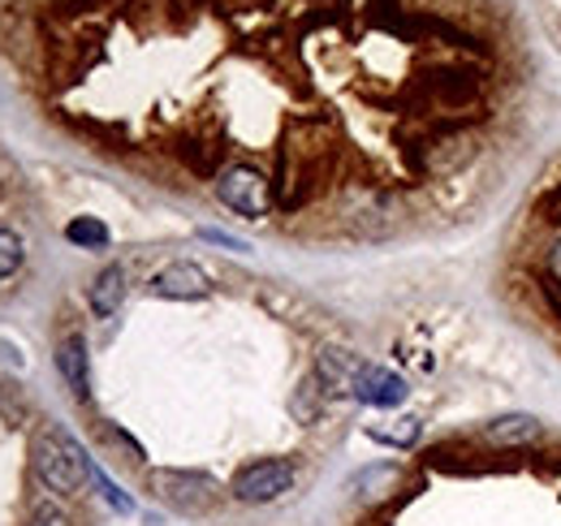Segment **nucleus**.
<instances>
[{
	"mask_svg": "<svg viewBox=\"0 0 561 526\" xmlns=\"http://www.w3.org/2000/svg\"><path fill=\"white\" fill-rule=\"evenodd\" d=\"M87 454L73 445L66 432H44L35 445H31V470H35V479L53 492V496H61V501H70L82 492V483H87Z\"/></svg>",
	"mask_w": 561,
	"mask_h": 526,
	"instance_id": "obj_1",
	"label": "nucleus"
},
{
	"mask_svg": "<svg viewBox=\"0 0 561 526\" xmlns=\"http://www.w3.org/2000/svg\"><path fill=\"white\" fill-rule=\"evenodd\" d=\"M476 156H480V134L471 126H436L411 147V164L423 178H436V182L458 178L462 169H471Z\"/></svg>",
	"mask_w": 561,
	"mask_h": 526,
	"instance_id": "obj_2",
	"label": "nucleus"
},
{
	"mask_svg": "<svg viewBox=\"0 0 561 526\" xmlns=\"http://www.w3.org/2000/svg\"><path fill=\"white\" fill-rule=\"evenodd\" d=\"M216 198L229 211L247 216V220H264L273 211V203H277V186L255 164H229V169L216 173Z\"/></svg>",
	"mask_w": 561,
	"mask_h": 526,
	"instance_id": "obj_3",
	"label": "nucleus"
},
{
	"mask_svg": "<svg viewBox=\"0 0 561 526\" xmlns=\"http://www.w3.org/2000/svg\"><path fill=\"white\" fill-rule=\"evenodd\" d=\"M147 483L178 514H208L220 505V483L199 474V470H151Z\"/></svg>",
	"mask_w": 561,
	"mask_h": 526,
	"instance_id": "obj_4",
	"label": "nucleus"
},
{
	"mask_svg": "<svg viewBox=\"0 0 561 526\" xmlns=\"http://www.w3.org/2000/svg\"><path fill=\"white\" fill-rule=\"evenodd\" d=\"M298 483V466L285 458H264V461H251L233 474V501L242 505H273L280 501L289 488Z\"/></svg>",
	"mask_w": 561,
	"mask_h": 526,
	"instance_id": "obj_5",
	"label": "nucleus"
},
{
	"mask_svg": "<svg viewBox=\"0 0 561 526\" xmlns=\"http://www.w3.org/2000/svg\"><path fill=\"white\" fill-rule=\"evenodd\" d=\"M151 294L156 298H173V302H195V298H208L211 281L199 263H164L156 276H151Z\"/></svg>",
	"mask_w": 561,
	"mask_h": 526,
	"instance_id": "obj_6",
	"label": "nucleus"
},
{
	"mask_svg": "<svg viewBox=\"0 0 561 526\" xmlns=\"http://www.w3.org/2000/svg\"><path fill=\"white\" fill-rule=\"evenodd\" d=\"M407 393H411L407 380L398 371H389V367H376V363H363V371L354 376V389H351V397H358L363 405H376V410L402 405Z\"/></svg>",
	"mask_w": 561,
	"mask_h": 526,
	"instance_id": "obj_7",
	"label": "nucleus"
},
{
	"mask_svg": "<svg viewBox=\"0 0 561 526\" xmlns=\"http://www.w3.org/2000/svg\"><path fill=\"white\" fill-rule=\"evenodd\" d=\"M363 371V358L346 345H324L316 354V380L324 385L329 397H346L354 389V376Z\"/></svg>",
	"mask_w": 561,
	"mask_h": 526,
	"instance_id": "obj_8",
	"label": "nucleus"
},
{
	"mask_svg": "<svg viewBox=\"0 0 561 526\" xmlns=\"http://www.w3.org/2000/svg\"><path fill=\"white\" fill-rule=\"evenodd\" d=\"M489 441L492 445H505V449L540 445L545 441V423L536 414H501V419L489 423Z\"/></svg>",
	"mask_w": 561,
	"mask_h": 526,
	"instance_id": "obj_9",
	"label": "nucleus"
},
{
	"mask_svg": "<svg viewBox=\"0 0 561 526\" xmlns=\"http://www.w3.org/2000/svg\"><path fill=\"white\" fill-rule=\"evenodd\" d=\"M87 302H91V311H95L100 320L117 316V307L126 302V267H122V263H108V267H104V272L91 281Z\"/></svg>",
	"mask_w": 561,
	"mask_h": 526,
	"instance_id": "obj_10",
	"label": "nucleus"
},
{
	"mask_svg": "<svg viewBox=\"0 0 561 526\" xmlns=\"http://www.w3.org/2000/svg\"><path fill=\"white\" fill-rule=\"evenodd\" d=\"M57 367H61L70 393L78 397V401H87V397H91V371H87V341H82V336H66V341H61Z\"/></svg>",
	"mask_w": 561,
	"mask_h": 526,
	"instance_id": "obj_11",
	"label": "nucleus"
},
{
	"mask_svg": "<svg viewBox=\"0 0 561 526\" xmlns=\"http://www.w3.org/2000/svg\"><path fill=\"white\" fill-rule=\"evenodd\" d=\"M324 401H329V393H324V385H320L316 371H311V376H302V385L289 397V414H294L298 423H316V419L324 414Z\"/></svg>",
	"mask_w": 561,
	"mask_h": 526,
	"instance_id": "obj_12",
	"label": "nucleus"
},
{
	"mask_svg": "<svg viewBox=\"0 0 561 526\" xmlns=\"http://www.w3.org/2000/svg\"><path fill=\"white\" fill-rule=\"evenodd\" d=\"M420 432H423V423L415 414H402V419H389V423H371V427H367L371 441L393 445V449H411V445L420 441Z\"/></svg>",
	"mask_w": 561,
	"mask_h": 526,
	"instance_id": "obj_13",
	"label": "nucleus"
},
{
	"mask_svg": "<svg viewBox=\"0 0 561 526\" xmlns=\"http://www.w3.org/2000/svg\"><path fill=\"white\" fill-rule=\"evenodd\" d=\"M66 238H70L73 247H82V251H104L108 247V229L95 216H73L70 225H66Z\"/></svg>",
	"mask_w": 561,
	"mask_h": 526,
	"instance_id": "obj_14",
	"label": "nucleus"
},
{
	"mask_svg": "<svg viewBox=\"0 0 561 526\" xmlns=\"http://www.w3.org/2000/svg\"><path fill=\"white\" fill-rule=\"evenodd\" d=\"M87 479L100 488V496H104V501H108L117 514H130V510H135V501H130V496H126V492H122V488H117V483H113V479H108V474H104L95 461H87Z\"/></svg>",
	"mask_w": 561,
	"mask_h": 526,
	"instance_id": "obj_15",
	"label": "nucleus"
},
{
	"mask_svg": "<svg viewBox=\"0 0 561 526\" xmlns=\"http://www.w3.org/2000/svg\"><path fill=\"white\" fill-rule=\"evenodd\" d=\"M18 263H22V238L13 229H0V281L13 276Z\"/></svg>",
	"mask_w": 561,
	"mask_h": 526,
	"instance_id": "obj_16",
	"label": "nucleus"
},
{
	"mask_svg": "<svg viewBox=\"0 0 561 526\" xmlns=\"http://www.w3.org/2000/svg\"><path fill=\"white\" fill-rule=\"evenodd\" d=\"M26 526H73L70 514L57 505V501H39L31 514H26Z\"/></svg>",
	"mask_w": 561,
	"mask_h": 526,
	"instance_id": "obj_17",
	"label": "nucleus"
},
{
	"mask_svg": "<svg viewBox=\"0 0 561 526\" xmlns=\"http://www.w3.org/2000/svg\"><path fill=\"white\" fill-rule=\"evenodd\" d=\"M204 238H208V242H220V247H229V251H247L238 238H229V233H220V229H204Z\"/></svg>",
	"mask_w": 561,
	"mask_h": 526,
	"instance_id": "obj_18",
	"label": "nucleus"
}]
</instances>
